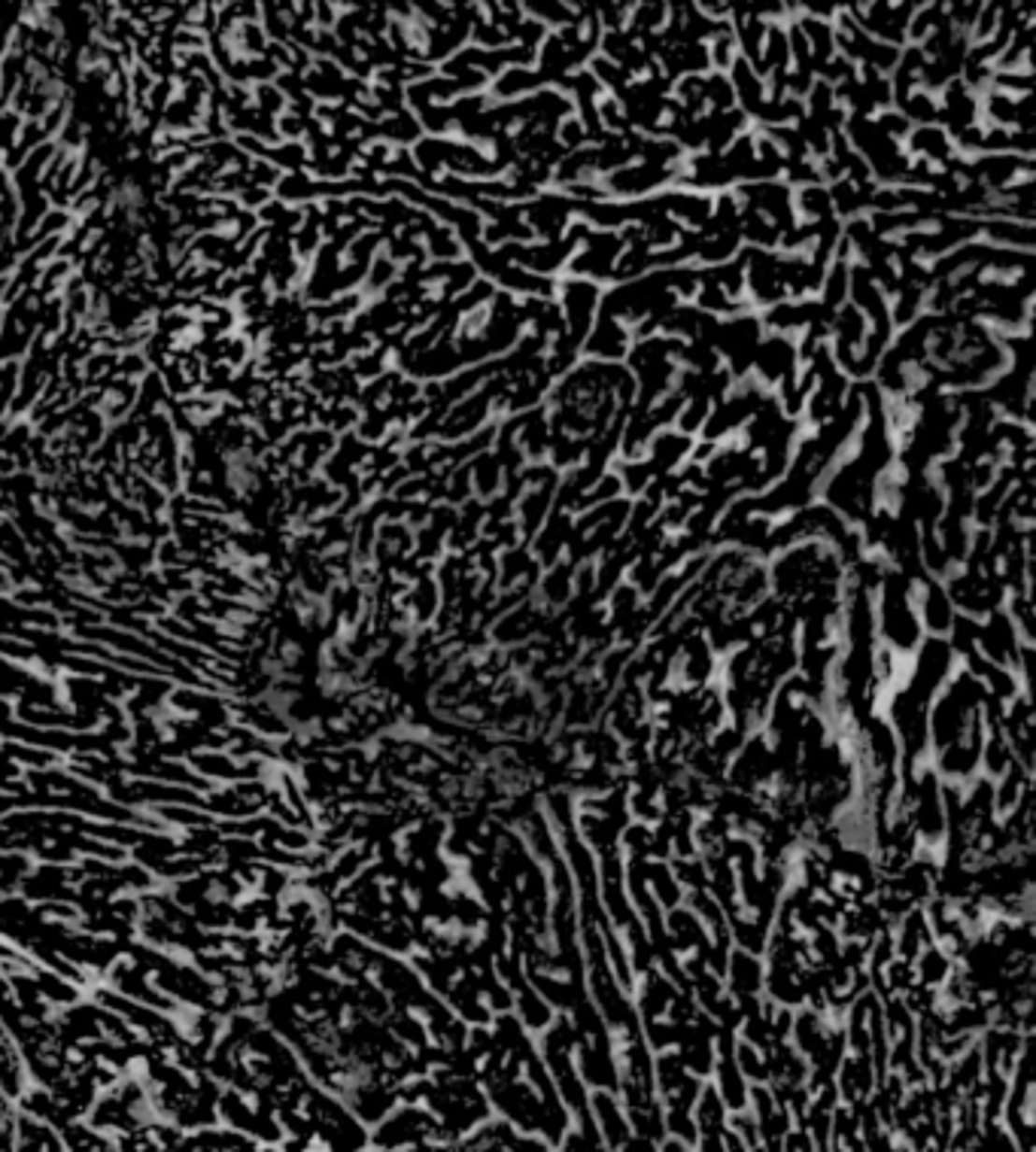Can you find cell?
Segmentation results:
<instances>
[{
	"instance_id": "obj_1",
	"label": "cell",
	"mask_w": 1036,
	"mask_h": 1152,
	"mask_svg": "<svg viewBox=\"0 0 1036 1152\" xmlns=\"http://www.w3.org/2000/svg\"><path fill=\"white\" fill-rule=\"evenodd\" d=\"M909 581L903 575H885L882 581V629L891 639V645L899 651H909L918 645L921 626L915 609L909 602Z\"/></svg>"
},
{
	"instance_id": "obj_2",
	"label": "cell",
	"mask_w": 1036,
	"mask_h": 1152,
	"mask_svg": "<svg viewBox=\"0 0 1036 1152\" xmlns=\"http://www.w3.org/2000/svg\"><path fill=\"white\" fill-rule=\"evenodd\" d=\"M672 177H675L672 167L636 165V167H620V171H614L612 177H608V186H612L614 192H620V195H624V192L626 195H641V192L669 183Z\"/></svg>"
},
{
	"instance_id": "obj_3",
	"label": "cell",
	"mask_w": 1036,
	"mask_h": 1152,
	"mask_svg": "<svg viewBox=\"0 0 1036 1152\" xmlns=\"http://www.w3.org/2000/svg\"><path fill=\"white\" fill-rule=\"evenodd\" d=\"M754 366L760 368L763 381H778L784 378L787 371H794L797 366V347L787 341V338H770L763 347H757L754 353Z\"/></svg>"
},
{
	"instance_id": "obj_4",
	"label": "cell",
	"mask_w": 1036,
	"mask_h": 1152,
	"mask_svg": "<svg viewBox=\"0 0 1036 1152\" xmlns=\"http://www.w3.org/2000/svg\"><path fill=\"white\" fill-rule=\"evenodd\" d=\"M593 1107H596V1119H599V1137H608V1146H624L629 1140V1131H626V1119H624V1113H620L617 1101L612 1095H605V1091H599V1095H593Z\"/></svg>"
},
{
	"instance_id": "obj_5",
	"label": "cell",
	"mask_w": 1036,
	"mask_h": 1152,
	"mask_svg": "<svg viewBox=\"0 0 1036 1152\" xmlns=\"http://www.w3.org/2000/svg\"><path fill=\"white\" fill-rule=\"evenodd\" d=\"M587 353L590 356H602V359H620L626 353V332L624 325L612 317H602L599 313V325H596L593 338L587 341Z\"/></svg>"
},
{
	"instance_id": "obj_6",
	"label": "cell",
	"mask_w": 1036,
	"mask_h": 1152,
	"mask_svg": "<svg viewBox=\"0 0 1036 1152\" xmlns=\"http://www.w3.org/2000/svg\"><path fill=\"white\" fill-rule=\"evenodd\" d=\"M921 609H924V621H928V626L933 629V633H945V629H952V621H955L952 599H948V593L936 584V581H928Z\"/></svg>"
},
{
	"instance_id": "obj_7",
	"label": "cell",
	"mask_w": 1036,
	"mask_h": 1152,
	"mask_svg": "<svg viewBox=\"0 0 1036 1152\" xmlns=\"http://www.w3.org/2000/svg\"><path fill=\"white\" fill-rule=\"evenodd\" d=\"M912 152H921V155H928V159L924 162H948V155H952V147H948V137H945V131H940V128H933V125H924V128H918L915 135H912Z\"/></svg>"
},
{
	"instance_id": "obj_8",
	"label": "cell",
	"mask_w": 1036,
	"mask_h": 1152,
	"mask_svg": "<svg viewBox=\"0 0 1036 1152\" xmlns=\"http://www.w3.org/2000/svg\"><path fill=\"white\" fill-rule=\"evenodd\" d=\"M721 1101H727L733 1110H745V1101H748V1091H745V1076L739 1073V1064L724 1055L721 1061Z\"/></svg>"
},
{
	"instance_id": "obj_9",
	"label": "cell",
	"mask_w": 1036,
	"mask_h": 1152,
	"mask_svg": "<svg viewBox=\"0 0 1036 1152\" xmlns=\"http://www.w3.org/2000/svg\"><path fill=\"white\" fill-rule=\"evenodd\" d=\"M697 1125L705 1131V1137H717L724 1125V1101L714 1088H705L697 1107Z\"/></svg>"
},
{
	"instance_id": "obj_10",
	"label": "cell",
	"mask_w": 1036,
	"mask_h": 1152,
	"mask_svg": "<svg viewBox=\"0 0 1036 1152\" xmlns=\"http://www.w3.org/2000/svg\"><path fill=\"white\" fill-rule=\"evenodd\" d=\"M544 77L541 74H532L526 67H511L508 74L496 82V94L498 98H511V94H520V92H532L535 86H541Z\"/></svg>"
},
{
	"instance_id": "obj_11",
	"label": "cell",
	"mask_w": 1036,
	"mask_h": 1152,
	"mask_svg": "<svg viewBox=\"0 0 1036 1152\" xmlns=\"http://www.w3.org/2000/svg\"><path fill=\"white\" fill-rule=\"evenodd\" d=\"M760 964L754 961L751 955H745V952H739V955H733V988L739 991V994H754L757 991V986H760Z\"/></svg>"
},
{
	"instance_id": "obj_12",
	"label": "cell",
	"mask_w": 1036,
	"mask_h": 1152,
	"mask_svg": "<svg viewBox=\"0 0 1036 1152\" xmlns=\"http://www.w3.org/2000/svg\"><path fill=\"white\" fill-rule=\"evenodd\" d=\"M845 293H848V262H845V259H836L833 271H830V277H827V283H824V301H821V305L833 313V308L842 305Z\"/></svg>"
},
{
	"instance_id": "obj_13",
	"label": "cell",
	"mask_w": 1036,
	"mask_h": 1152,
	"mask_svg": "<svg viewBox=\"0 0 1036 1152\" xmlns=\"http://www.w3.org/2000/svg\"><path fill=\"white\" fill-rule=\"evenodd\" d=\"M684 405L687 408L678 410V429H681V435H690V432H697L705 420H709V398L693 396V398H687Z\"/></svg>"
},
{
	"instance_id": "obj_14",
	"label": "cell",
	"mask_w": 1036,
	"mask_h": 1152,
	"mask_svg": "<svg viewBox=\"0 0 1036 1152\" xmlns=\"http://www.w3.org/2000/svg\"><path fill=\"white\" fill-rule=\"evenodd\" d=\"M797 201H799V210L806 213V216H814V220H827V216H833L830 192H827V189L809 186V189L799 192Z\"/></svg>"
},
{
	"instance_id": "obj_15",
	"label": "cell",
	"mask_w": 1036,
	"mask_h": 1152,
	"mask_svg": "<svg viewBox=\"0 0 1036 1152\" xmlns=\"http://www.w3.org/2000/svg\"><path fill=\"white\" fill-rule=\"evenodd\" d=\"M918 976L928 982V986H940L948 976V958L940 949H928L921 955V964H918Z\"/></svg>"
},
{
	"instance_id": "obj_16",
	"label": "cell",
	"mask_w": 1036,
	"mask_h": 1152,
	"mask_svg": "<svg viewBox=\"0 0 1036 1152\" xmlns=\"http://www.w3.org/2000/svg\"><path fill=\"white\" fill-rule=\"evenodd\" d=\"M985 235H991L994 240H1009V244H1030L1033 240V228L1030 225H1009V223H985L982 225Z\"/></svg>"
},
{
	"instance_id": "obj_17",
	"label": "cell",
	"mask_w": 1036,
	"mask_h": 1152,
	"mask_svg": "<svg viewBox=\"0 0 1036 1152\" xmlns=\"http://www.w3.org/2000/svg\"><path fill=\"white\" fill-rule=\"evenodd\" d=\"M474 478H478L474 483H478L481 493H493L498 487V478H502V466H498V459L490 456V454L478 456V463H474Z\"/></svg>"
},
{
	"instance_id": "obj_18",
	"label": "cell",
	"mask_w": 1036,
	"mask_h": 1152,
	"mask_svg": "<svg viewBox=\"0 0 1036 1152\" xmlns=\"http://www.w3.org/2000/svg\"><path fill=\"white\" fill-rule=\"evenodd\" d=\"M520 1010H523V1022L532 1025V1028H544L547 1022H551V1010H547V1003H541L539 998H535L532 988H523Z\"/></svg>"
},
{
	"instance_id": "obj_19",
	"label": "cell",
	"mask_w": 1036,
	"mask_h": 1152,
	"mask_svg": "<svg viewBox=\"0 0 1036 1152\" xmlns=\"http://www.w3.org/2000/svg\"><path fill=\"white\" fill-rule=\"evenodd\" d=\"M705 101H712L717 113L727 110V107H733V86L721 74L709 77L705 79Z\"/></svg>"
},
{
	"instance_id": "obj_20",
	"label": "cell",
	"mask_w": 1036,
	"mask_h": 1152,
	"mask_svg": "<svg viewBox=\"0 0 1036 1152\" xmlns=\"http://www.w3.org/2000/svg\"><path fill=\"white\" fill-rule=\"evenodd\" d=\"M593 77H596V82L605 79L608 86L617 89V92H624V89H626V79H629L626 70L617 67L614 62H608V58H596V62H593Z\"/></svg>"
},
{
	"instance_id": "obj_21",
	"label": "cell",
	"mask_w": 1036,
	"mask_h": 1152,
	"mask_svg": "<svg viewBox=\"0 0 1036 1152\" xmlns=\"http://www.w3.org/2000/svg\"><path fill=\"white\" fill-rule=\"evenodd\" d=\"M770 135H772V137H778V143H782V147L790 152L787 159L802 162V155H806V143H802L799 131H790V128H772Z\"/></svg>"
},
{
	"instance_id": "obj_22",
	"label": "cell",
	"mask_w": 1036,
	"mask_h": 1152,
	"mask_svg": "<svg viewBox=\"0 0 1036 1152\" xmlns=\"http://www.w3.org/2000/svg\"><path fill=\"white\" fill-rule=\"evenodd\" d=\"M872 125L879 128L885 137L894 140V137H903L906 131H909V119H906L903 113H882L879 122H872Z\"/></svg>"
},
{
	"instance_id": "obj_23",
	"label": "cell",
	"mask_w": 1036,
	"mask_h": 1152,
	"mask_svg": "<svg viewBox=\"0 0 1036 1152\" xmlns=\"http://www.w3.org/2000/svg\"><path fill=\"white\" fill-rule=\"evenodd\" d=\"M709 58L714 65H721V67H729L733 65V37H729V31H724V37L721 34H717L714 37V46H712V52H709Z\"/></svg>"
},
{
	"instance_id": "obj_24",
	"label": "cell",
	"mask_w": 1036,
	"mask_h": 1152,
	"mask_svg": "<svg viewBox=\"0 0 1036 1152\" xmlns=\"http://www.w3.org/2000/svg\"><path fill=\"white\" fill-rule=\"evenodd\" d=\"M559 137H563V150H566V152H568V150H581L583 143H587V131H583V125L575 122V119H568V122L563 125V131H559Z\"/></svg>"
},
{
	"instance_id": "obj_25",
	"label": "cell",
	"mask_w": 1036,
	"mask_h": 1152,
	"mask_svg": "<svg viewBox=\"0 0 1036 1152\" xmlns=\"http://www.w3.org/2000/svg\"><path fill=\"white\" fill-rule=\"evenodd\" d=\"M568 572L566 569H556V572L547 578V584H544V590H547V597H551L554 602H559L568 593V578H566Z\"/></svg>"
},
{
	"instance_id": "obj_26",
	"label": "cell",
	"mask_w": 1036,
	"mask_h": 1152,
	"mask_svg": "<svg viewBox=\"0 0 1036 1152\" xmlns=\"http://www.w3.org/2000/svg\"><path fill=\"white\" fill-rule=\"evenodd\" d=\"M997 16H1000V7H982V13H979V19H976V22H979V31H976L979 40H985L991 31H997V22H1000Z\"/></svg>"
}]
</instances>
